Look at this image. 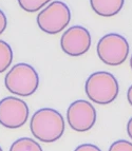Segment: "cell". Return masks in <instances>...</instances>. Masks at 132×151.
Returning <instances> with one entry per match:
<instances>
[{
    "label": "cell",
    "mask_w": 132,
    "mask_h": 151,
    "mask_svg": "<svg viewBox=\"0 0 132 151\" xmlns=\"http://www.w3.org/2000/svg\"><path fill=\"white\" fill-rule=\"evenodd\" d=\"M125 0H90L94 12L102 17H112L121 12Z\"/></svg>",
    "instance_id": "9"
},
{
    "label": "cell",
    "mask_w": 132,
    "mask_h": 151,
    "mask_svg": "<svg viewBox=\"0 0 132 151\" xmlns=\"http://www.w3.org/2000/svg\"><path fill=\"white\" fill-rule=\"evenodd\" d=\"M51 1L52 0H18V3L23 11L29 13H36Z\"/></svg>",
    "instance_id": "12"
},
{
    "label": "cell",
    "mask_w": 132,
    "mask_h": 151,
    "mask_svg": "<svg viewBox=\"0 0 132 151\" xmlns=\"http://www.w3.org/2000/svg\"><path fill=\"white\" fill-rule=\"evenodd\" d=\"M6 25H8V19H6V16H5V14L3 13V11L0 10V35H1V34L5 31Z\"/></svg>",
    "instance_id": "15"
},
{
    "label": "cell",
    "mask_w": 132,
    "mask_h": 151,
    "mask_svg": "<svg viewBox=\"0 0 132 151\" xmlns=\"http://www.w3.org/2000/svg\"><path fill=\"white\" fill-rule=\"evenodd\" d=\"M0 151H3V150H2V148H1V147H0Z\"/></svg>",
    "instance_id": "19"
},
{
    "label": "cell",
    "mask_w": 132,
    "mask_h": 151,
    "mask_svg": "<svg viewBox=\"0 0 132 151\" xmlns=\"http://www.w3.org/2000/svg\"><path fill=\"white\" fill-rule=\"evenodd\" d=\"M85 91L93 103L108 105L114 101L118 95V81L113 74L106 71H98L88 77Z\"/></svg>",
    "instance_id": "3"
},
{
    "label": "cell",
    "mask_w": 132,
    "mask_h": 151,
    "mask_svg": "<svg viewBox=\"0 0 132 151\" xmlns=\"http://www.w3.org/2000/svg\"><path fill=\"white\" fill-rule=\"evenodd\" d=\"M65 119L58 111L41 108L33 114L30 123L31 132L35 139L43 143H54L65 133Z\"/></svg>",
    "instance_id": "1"
},
{
    "label": "cell",
    "mask_w": 132,
    "mask_h": 151,
    "mask_svg": "<svg viewBox=\"0 0 132 151\" xmlns=\"http://www.w3.org/2000/svg\"><path fill=\"white\" fill-rule=\"evenodd\" d=\"M13 61V50L8 42L0 40V74L6 71Z\"/></svg>",
    "instance_id": "11"
},
{
    "label": "cell",
    "mask_w": 132,
    "mask_h": 151,
    "mask_svg": "<svg viewBox=\"0 0 132 151\" xmlns=\"http://www.w3.org/2000/svg\"><path fill=\"white\" fill-rule=\"evenodd\" d=\"M127 133L130 139H132V117L129 119V122H128V124H127Z\"/></svg>",
    "instance_id": "16"
},
{
    "label": "cell",
    "mask_w": 132,
    "mask_h": 151,
    "mask_svg": "<svg viewBox=\"0 0 132 151\" xmlns=\"http://www.w3.org/2000/svg\"><path fill=\"white\" fill-rule=\"evenodd\" d=\"M127 99L129 101V104L132 106V85L130 86V88L127 91Z\"/></svg>",
    "instance_id": "17"
},
{
    "label": "cell",
    "mask_w": 132,
    "mask_h": 151,
    "mask_svg": "<svg viewBox=\"0 0 132 151\" xmlns=\"http://www.w3.org/2000/svg\"><path fill=\"white\" fill-rule=\"evenodd\" d=\"M71 20L69 6L62 1H53L37 15V24L47 34H58L68 27Z\"/></svg>",
    "instance_id": "5"
},
{
    "label": "cell",
    "mask_w": 132,
    "mask_h": 151,
    "mask_svg": "<svg viewBox=\"0 0 132 151\" xmlns=\"http://www.w3.org/2000/svg\"><path fill=\"white\" fill-rule=\"evenodd\" d=\"M29 107L23 99L8 96L0 101V125L9 129L22 127L29 119Z\"/></svg>",
    "instance_id": "6"
},
{
    "label": "cell",
    "mask_w": 132,
    "mask_h": 151,
    "mask_svg": "<svg viewBox=\"0 0 132 151\" xmlns=\"http://www.w3.org/2000/svg\"><path fill=\"white\" fill-rule=\"evenodd\" d=\"M108 151H132V143L125 139H119L112 144Z\"/></svg>",
    "instance_id": "13"
},
{
    "label": "cell",
    "mask_w": 132,
    "mask_h": 151,
    "mask_svg": "<svg viewBox=\"0 0 132 151\" xmlns=\"http://www.w3.org/2000/svg\"><path fill=\"white\" fill-rule=\"evenodd\" d=\"M69 126L76 132L89 131L96 122V110L90 101L85 99L75 101L67 110Z\"/></svg>",
    "instance_id": "7"
},
{
    "label": "cell",
    "mask_w": 132,
    "mask_h": 151,
    "mask_svg": "<svg viewBox=\"0 0 132 151\" xmlns=\"http://www.w3.org/2000/svg\"><path fill=\"white\" fill-rule=\"evenodd\" d=\"M91 34L81 25H74L66 30L60 38V47L65 53L72 57L86 54L91 48Z\"/></svg>",
    "instance_id": "8"
},
{
    "label": "cell",
    "mask_w": 132,
    "mask_h": 151,
    "mask_svg": "<svg viewBox=\"0 0 132 151\" xmlns=\"http://www.w3.org/2000/svg\"><path fill=\"white\" fill-rule=\"evenodd\" d=\"M97 55L104 63L111 67L121 65L129 55V43L124 36L110 33L103 36L97 43Z\"/></svg>",
    "instance_id": "4"
},
{
    "label": "cell",
    "mask_w": 132,
    "mask_h": 151,
    "mask_svg": "<svg viewBox=\"0 0 132 151\" xmlns=\"http://www.w3.org/2000/svg\"><path fill=\"white\" fill-rule=\"evenodd\" d=\"M130 67L132 69V55H131V58H130Z\"/></svg>",
    "instance_id": "18"
},
{
    "label": "cell",
    "mask_w": 132,
    "mask_h": 151,
    "mask_svg": "<svg viewBox=\"0 0 132 151\" xmlns=\"http://www.w3.org/2000/svg\"><path fill=\"white\" fill-rule=\"evenodd\" d=\"M10 151H42V148L33 139L21 137L12 144Z\"/></svg>",
    "instance_id": "10"
},
{
    "label": "cell",
    "mask_w": 132,
    "mask_h": 151,
    "mask_svg": "<svg viewBox=\"0 0 132 151\" xmlns=\"http://www.w3.org/2000/svg\"><path fill=\"white\" fill-rule=\"evenodd\" d=\"M5 88L18 96L28 97L34 94L39 87V76L35 69L29 63L13 65L4 78Z\"/></svg>",
    "instance_id": "2"
},
{
    "label": "cell",
    "mask_w": 132,
    "mask_h": 151,
    "mask_svg": "<svg viewBox=\"0 0 132 151\" xmlns=\"http://www.w3.org/2000/svg\"><path fill=\"white\" fill-rule=\"evenodd\" d=\"M74 151H102V150L96 145H93V144H82V145H79L78 147H76Z\"/></svg>",
    "instance_id": "14"
}]
</instances>
